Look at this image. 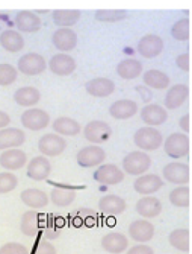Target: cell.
I'll list each match as a JSON object with an SVG mask.
<instances>
[{
    "label": "cell",
    "instance_id": "obj_1",
    "mask_svg": "<svg viewBox=\"0 0 192 254\" xmlns=\"http://www.w3.org/2000/svg\"><path fill=\"white\" fill-rule=\"evenodd\" d=\"M133 143L139 151L150 152L157 151L163 143V135L154 127H142L133 135Z\"/></svg>",
    "mask_w": 192,
    "mask_h": 254
},
{
    "label": "cell",
    "instance_id": "obj_2",
    "mask_svg": "<svg viewBox=\"0 0 192 254\" xmlns=\"http://www.w3.org/2000/svg\"><path fill=\"white\" fill-rule=\"evenodd\" d=\"M162 146H163L165 154L168 157L179 160V158H185L189 155L191 140H189V137L183 132H173L165 138Z\"/></svg>",
    "mask_w": 192,
    "mask_h": 254
},
{
    "label": "cell",
    "instance_id": "obj_3",
    "mask_svg": "<svg viewBox=\"0 0 192 254\" xmlns=\"http://www.w3.org/2000/svg\"><path fill=\"white\" fill-rule=\"evenodd\" d=\"M152 166V158L149 157L147 152L144 151H133L129 152L123 158V172L127 175L139 177L142 174H147V171Z\"/></svg>",
    "mask_w": 192,
    "mask_h": 254
},
{
    "label": "cell",
    "instance_id": "obj_4",
    "mask_svg": "<svg viewBox=\"0 0 192 254\" xmlns=\"http://www.w3.org/2000/svg\"><path fill=\"white\" fill-rule=\"evenodd\" d=\"M20 122L28 131L38 132L50 125V114L42 108H28L23 111Z\"/></svg>",
    "mask_w": 192,
    "mask_h": 254
},
{
    "label": "cell",
    "instance_id": "obj_5",
    "mask_svg": "<svg viewBox=\"0 0 192 254\" xmlns=\"http://www.w3.org/2000/svg\"><path fill=\"white\" fill-rule=\"evenodd\" d=\"M47 61L42 55L37 52H29L23 55L17 63V70L26 76H38L45 72Z\"/></svg>",
    "mask_w": 192,
    "mask_h": 254
},
{
    "label": "cell",
    "instance_id": "obj_6",
    "mask_svg": "<svg viewBox=\"0 0 192 254\" xmlns=\"http://www.w3.org/2000/svg\"><path fill=\"white\" fill-rule=\"evenodd\" d=\"M112 135V128L105 121H91L83 128L85 140L92 145H102Z\"/></svg>",
    "mask_w": 192,
    "mask_h": 254
},
{
    "label": "cell",
    "instance_id": "obj_7",
    "mask_svg": "<svg viewBox=\"0 0 192 254\" xmlns=\"http://www.w3.org/2000/svg\"><path fill=\"white\" fill-rule=\"evenodd\" d=\"M162 175L165 181L176 184V186H186L191 181L189 166L185 163H180V161H171V163H168L163 168Z\"/></svg>",
    "mask_w": 192,
    "mask_h": 254
},
{
    "label": "cell",
    "instance_id": "obj_8",
    "mask_svg": "<svg viewBox=\"0 0 192 254\" xmlns=\"http://www.w3.org/2000/svg\"><path fill=\"white\" fill-rule=\"evenodd\" d=\"M38 149L44 157H59L67 149V142L62 135L55 132L44 134L38 142Z\"/></svg>",
    "mask_w": 192,
    "mask_h": 254
},
{
    "label": "cell",
    "instance_id": "obj_9",
    "mask_svg": "<svg viewBox=\"0 0 192 254\" xmlns=\"http://www.w3.org/2000/svg\"><path fill=\"white\" fill-rule=\"evenodd\" d=\"M163 184L165 181L157 174H142L135 180L133 189L141 196H149L159 192L163 188Z\"/></svg>",
    "mask_w": 192,
    "mask_h": 254
},
{
    "label": "cell",
    "instance_id": "obj_10",
    "mask_svg": "<svg viewBox=\"0 0 192 254\" xmlns=\"http://www.w3.org/2000/svg\"><path fill=\"white\" fill-rule=\"evenodd\" d=\"M76 160L82 168H97L106 160V152L99 145H89L77 152Z\"/></svg>",
    "mask_w": 192,
    "mask_h": 254
},
{
    "label": "cell",
    "instance_id": "obj_11",
    "mask_svg": "<svg viewBox=\"0 0 192 254\" xmlns=\"http://www.w3.org/2000/svg\"><path fill=\"white\" fill-rule=\"evenodd\" d=\"M124 172L121 171V168H118L116 165L112 163H106V165H100L97 166V169L94 171V180L100 183V184H106V186H115V184H119L124 181Z\"/></svg>",
    "mask_w": 192,
    "mask_h": 254
},
{
    "label": "cell",
    "instance_id": "obj_12",
    "mask_svg": "<svg viewBox=\"0 0 192 254\" xmlns=\"http://www.w3.org/2000/svg\"><path fill=\"white\" fill-rule=\"evenodd\" d=\"M26 165H28V155L20 148L6 149V151H2V154H0V166H2V169L15 172V171L23 169Z\"/></svg>",
    "mask_w": 192,
    "mask_h": 254
},
{
    "label": "cell",
    "instance_id": "obj_13",
    "mask_svg": "<svg viewBox=\"0 0 192 254\" xmlns=\"http://www.w3.org/2000/svg\"><path fill=\"white\" fill-rule=\"evenodd\" d=\"M52 172V165H50V160L39 155V157H34L31 161H28V166H26V175L28 178L34 180V181H44L50 177Z\"/></svg>",
    "mask_w": 192,
    "mask_h": 254
},
{
    "label": "cell",
    "instance_id": "obj_14",
    "mask_svg": "<svg viewBox=\"0 0 192 254\" xmlns=\"http://www.w3.org/2000/svg\"><path fill=\"white\" fill-rule=\"evenodd\" d=\"M47 67H49L50 72L56 76H70L76 70V61L71 55L61 52L50 58Z\"/></svg>",
    "mask_w": 192,
    "mask_h": 254
},
{
    "label": "cell",
    "instance_id": "obj_15",
    "mask_svg": "<svg viewBox=\"0 0 192 254\" xmlns=\"http://www.w3.org/2000/svg\"><path fill=\"white\" fill-rule=\"evenodd\" d=\"M163 40L159 35L147 34L138 41V52L144 58H156L163 52Z\"/></svg>",
    "mask_w": 192,
    "mask_h": 254
},
{
    "label": "cell",
    "instance_id": "obj_16",
    "mask_svg": "<svg viewBox=\"0 0 192 254\" xmlns=\"http://www.w3.org/2000/svg\"><path fill=\"white\" fill-rule=\"evenodd\" d=\"M135 209L141 218L153 219L162 213L163 205L159 198H156L154 195H149V196H141V199H138V202L135 205Z\"/></svg>",
    "mask_w": 192,
    "mask_h": 254
},
{
    "label": "cell",
    "instance_id": "obj_17",
    "mask_svg": "<svg viewBox=\"0 0 192 254\" xmlns=\"http://www.w3.org/2000/svg\"><path fill=\"white\" fill-rule=\"evenodd\" d=\"M129 236L139 244H146L154 236V225L149 219H136L129 225Z\"/></svg>",
    "mask_w": 192,
    "mask_h": 254
},
{
    "label": "cell",
    "instance_id": "obj_18",
    "mask_svg": "<svg viewBox=\"0 0 192 254\" xmlns=\"http://www.w3.org/2000/svg\"><path fill=\"white\" fill-rule=\"evenodd\" d=\"M20 199L23 201V204L28 205L31 210H41V209H45V207L49 205V202H50L49 195H47L44 190L37 189V188L25 189V190H23V192L20 193Z\"/></svg>",
    "mask_w": 192,
    "mask_h": 254
},
{
    "label": "cell",
    "instance_id": "obj_19",
    "mask_svg": "<svg viewBox=\"0 0 192 254\" xmlns=\"http://www.w3.org/2000/svg\"><path fill=\"white\" fill-rule=\"evenodd\" d=\"M166 119H168V111L159 104H147L141 110V121L147 127H159L165 124Z\"/></svg>",
    "mask_w": 192,
    "mask_h": 254
},
{
    "label": "cell",
    "instance_id": "obj_20",
    "mask_svg": "<svg viewBox=\"0 0 192 254\" xmlns=\"http://www.w3.org/2000/svg\"><path fill=\"white\" fill-rule=\"evenodd\" d=\"M52 43H53V46L58 51L65 54V52H70V51H73L76 48L77 35L71 28H59L58 31L53 32Z\"/></svg>",
    "mask_w": 192,
    "mask_h": 254
},
{
    "label": "cell",
    "instance_id": "obj_21",
    "mask_svg": "<svg viewBox=\"0 0 192 254\" xmlns=\"http://www.w3.org/2000/svg\"><path fill=\"white\" fill-rule=\"evenodd\" d=\"M26 142V132L18 128H3L0 129V151L20 148Z\"/></svg>",
    "mask_w": 192,
    "mask_h": 254
},
{
    "label": "cell",
    "instance_id": "obj_22",
    "mask_svg": "<svg viewBox=\"0 0 192 254\" xmlns=\"http://www.w3.org/2000/svg\"><path fill=\"white\" fill-rule=\"evenodd\" d=\"M189 98V87L186 84H176L168 88L165 95V107L168 110L180 108Z\"/></svg>",
    "mask_w": 192,
    "mask_h": 254
},
{
    "label": "cell",
    "instance_id": "obj_23",
    "mask_svg": "<svg viewBox=\"0 0 192 254\" xmlns=\"http://www.w3.org/2000/svg\"><path fill=\"white\" fill-rule=\"evenodd\" d=\"M136 113H138V104L132 99H119L111 104L109 107V116L116 121L130 119Z\"/></svg>",
    "mask_w": 192,
    "mask_h": 254
},
{
    "label": "cell",
    "instance_id": "obj_24",
    "mask_svg": "<svg viewBox=\"0 0 192 254\" xmlns=\"http://www.w3.org/2000/svg\"><path fill=\"white\" fill-rule=\"evenodd\" d=\"M102 248L111 254H121L129 248V239L119 232H111L102 238Z\"/></svg>",
    "mask_w": 192,
    "mask_h": 254
},
{
    "label": "cell",
    "instance_id": "obj_25",
    "mask_svg": "<svg viewBox=\"0 0 192 254\" xmlns=\"http://www.w3.org/2000/svg\"><path fill=\"white\" fill-rule=\"evenodd\" d=\"M127 209V202L118 195H105L99 201V210L105 215L116 216L126 212Z\"/></svg>",
    "mask_w": 192,
    "mask_h": 254
},
{
    "label": "cell",
    "instance_id": "obj_26",
    "mask_svg": "<svg viewBox=\"0 0 192 254\" xmlns=\"http://www.w3.org/2000/svg\"><path fill=\"white\" fill-rule=\"evenodd\" d=\"M85 88L94 98H108L115 91V82L108 78H94L86 82Z\"/></svg>",
    "mask_w": 192,
    "mask_h": 254
},
{
    "label": "cell",
    "instance_id": "obj_27",
    "mask_svg": "<svg viewBox=\"0 0 192 254\" xmlns=\"http://www.w3.org/2000/svg\"><path fill=\"white\" fill-rule=\"evenodd\" d=\"M15 28L20 32H37L41 28V18L32 11H20L15 15Z\"/></svg>",
    "mask_w": 192,
    "mask_h": 254
},
{
    "label": "cell",
    "instance_id": "obj_28",
    "mask_svg": "<svg viewBox=\"0 0 192 254\" xmlns=\"http://www.w3.org/2000/svg\"><path fill=\"white\" fill-rule=\"evenodd\" d=\"M52 128L55 134L62 135V137H75L80 134L82 131V127L77 121H75L73 118H67V116H61L55 119L52 124Z\"/></svg>",
    "mask_w": 192,
    "mask_h": 254
},
{
    "label": "cell",
    "instance_id": "obj_29",
    "mask_svg": "<svg viewBox=\"0 0 192 254\" xmlns=\"http://www.w3.org/2000/svg\"><path fill=\"white\" fill-rule=\"evenodd\" d=\"M0 46L11 54H17L25 48V38L18 31L5 29L0 34Z\"/></svg>",
    "mask_w": 192,
    "mask_h": 254
},
{
    "label": "cell",
    "instance_id": "obj_30",
    "mask_svg": "<svg viewBox=\"0 0 192 254\" xmlns=\"http://www.w3.org/2000/svg\"><path fill=\"white\" fill-rule=\"evenodd\" d=\"M116 73L119 78L126 79V81L136 79L138 76L142 75V64H141V61H138L135 58H126L118 63Z\"/></svg>",
    "mask_w": 192,
    "mask_h": 254
},
{
    "label": "cell",
    "instance_id": "obj_31",
    "mask_svg": "<svg viewBox=\"0 0 192 254\" xmlns=\"http://www.w3.org/2000/svg\"><path fill=\"white\" fill-rule=\"evenodd\" d=\"M14 101L20 107H35L41 101V93L39 90L35 87H21L14 93Z\"/></svg>",
    "mask_w": 192,
    "mask_h": 254
},
{
    "label": "cell",
    "instance_id": "obj_32",
    "mask_svg": "<svg viewBox=\"0 0 192 254\" xmlns=\"http://www.w3.org/2000/svg\"><path fill=\"white\" fill-rule=\"evenodd\" d=\"M142 81H144V84H146V87H150V88H154V90H165L171 84L170 76H168L162 70H156V68L144 73Z\"/></svg>",
    "mask_w": 192,
    "mask_h": 254
},
{
    "label": "cell",
    "instance_id": "obj_33",
    "mask_svg": "<svg viewBox=\"0 0 192 254\" xmlns=\"http://www.w3.org/2000/svg\"><path fill=\"white\" fill-rule=\"evenodd\" d=\"M82 12L77 9H56L52 14L53 23L59 28H71L80 20Z\"/></svg>",
    "mask_w": 192,
    "mask_h": 254
},
{
    "label": "cell",
    "instance_id": "obj_34",
    "mask_svg": "<svg viewBox=\"0 0 192 254\" xmlns=\"http://www.w3.org/2000/svg\"><path fill=\"white\" fill-rule=\"evenodd\" d=\"M20 230L25 236L35 238L38 235V213L37 210H28L21 215Z\"/></svg>",
    "mask_w": 192,
    "mask_h": 254
},
{
    "label": "cell",
    "instance_id": "obj_35",
    "mask_svg": "<svg viewBox=\"0 0 192 254\" xmlns=\"http://www.w3.org/2000/svg\"><path fill=\"white\" fill-rule=\"evenodd\" d=\"M170 245L179 251H189L191 248V233L188 228H176L168 236Z\"/></svg>",
    "mask_w": 192,
    "mask_h": 254
},
{
    "label": "cell",
    "instance_id": "obj_36",
    "mask_svg": "<svg viewBox=\"0 0 192 254\" xmlns=\"http://www.w3.org/2000/svg\"><path fill=\"white\" fill-rule=\"evenodd\" d=\"M170 202L179 209H188L191 205V190L188 186H177L170 192Z\"/></svg>",
    "mask_w": 192,
    "mask_h": 254
},
{
    "label": "cell",
    "instance_id": "obj_37",
    "mask_svg": "<svg viewBox=\"0 0 192 254\" xmlns=\"http://www.w3.org/2000/svg\"><path fill=\"white\" fill-rule=\"evenodd\" d=\"M50 202L56 207H68L75 202L76 199V193L73 190H68V189H62V188H56L50 192L49 196Z\"/></svg>",
    "mask_w": 192,
    "mask_h": 254
},
{
    "label": "cell",
    "instance_id": "obj_38",
    "mask_svg": "<svg viewBox=\"0 0 192 254\" xmlns=\"http://www.w3.org/2000/svg\"><path fill=\"white\" fill-rule=\"evenodd\" d=\"M126 17H127V11H121V9H99L94 14V18L102 23H116L124 20Z\"/></svg>",
    "mask_w": 192,
    "mask_h": 254
},
{
    "label": "cell",
    "instance_id": "obj_39",
    "mask_svg": "<svg viewBox=\"0 0 192 254\" xmlns=\"http://www.w3.org/2000/svg\"><path fill=\"white\" fill-rule=\"evenodd\" d=\"M171 37L177 41H186L191 37V25H189V18H180L177 20L173 28H171Z\"/></svg>",
    "mask_w": 192,
    "mask_h": 254
},
{
    "label": "cell",
    "instance_id": "obj_40",
    "mask_svg": "<svg viewBox=\"0 0 192 254\" xmlns=\"http://www.w3.org/2000/svg\"><path fill=\"white\" fill-rule=\"evenodd\" d=\"M18 186V178L14 172H0V195L11 193Z\"/></svg>",
    "mask_w": 192,
    "mask_h": 254
},
{
    "label": "cell",
    "instance_id": "obj_41",
    "mask_svg": "<svg viewBox=\"0 0 192 254\" xmlns=\"http://www.w3.org/2000/svg\"><path fill=\"white\" fill-rule=\"evenodd\" d=\"M17 76H18V70L14 65L8 63L0 64V87H8L14 84L17 81Z\"/></svg>",
    "mask_w": 192,
    "mask_h": 254
},
{
    "label": "cell",
    "instance_id": "obj_42",
    "mask_svg": "<svg viewBox=\"0 0 192 254\" xmlns=\"http://www.w3.org/2000/svg\"><path fill=\"white\" fill-rule=\"evenodd\" d=\"M0 254H29V248L20 242H6L0 247Z\"/></svg>",
    "mask_w": 192,
    "mask_h": 254
},
{
    "label": "cell",
    "instance_id": "obj_43",
    "mask_svg": "<svg viewBox=\"0 0 192 254\" xmlns=\"http://www.w3.org/2000/svg\"><path fill=\"white\" fill-rule=\"evenodd\" d=\"M34 254H58V251H56V247L50 241H41L37 245Z\"/></svg>",
    "mask_w": 192,
    "mask_h": 254
},
{
    "label": "cell",
    "instance_id": "obj_44",
    "mask_svg": "<svg viewBox=\"0 0 192 254\" xmlns=\"http://www.w3.org/2000/svg\"><path fill=\"white\" fill-rule=\"evenodd\" d=\"M176 64L183 73H189V68H191V57H189V54L188 52L180 54L177 57V60H176Z\"/></svg>",
    "mask_w": 192,
    "mask_h": 254
},
{
    "label": "cell",
    "instance_id": "obj_45",
    "mask_svg": "<svg viewBox=\"0 0 192 254\" xmlns=\"http://www.w3.org/2000/svg\"><path fill=\"white\" fill-rule=\"evenodd\" d=\"M126 254H154V251L147 244H136V245L127 248V253Z\"/></svg>",
    "mask_w": 192,
    "mask_h": 254
},
{
    "label": "cell",
    "instance_id": "obj_46",
    "mask_svg": "<svg viewBox=\"0 0 192 254\" xmlns=\"http://www.w3.org/2000/svg\"><path fill=\"white\" fill-rule=\"evenodd\" d=\"M179 127H180L183 134L188 135L191 132V114H183V116L180 118V121H179Z\"/></svg>",
    "mask_w": 192,
    "mask_h": 254
},
{
    "label": "cell",
    "instance_id": "obj_47",
    "mask_svg": "<svg viewBox=\"0 0 192 254\" xmlns=\"http://www.w3.org/2000/svg\"><path fill=\"white\" fill-rule=\"evenodd\" d=\"M11 124V116L6 113V111H2L0 110V129L3 128H8V125Z\"/></svg>",
    "mask_w": 192,
    "mask_h": 254
}]
</instances>
